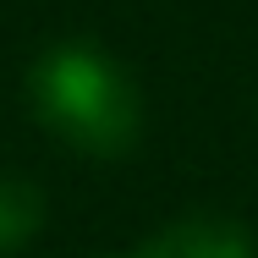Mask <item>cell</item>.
<instances>
[{"mask_svg":"<svg viewBox=\"0 0 258 258\" xmlns=\"http://www.w3.org/2000/svg\"><path fill=\"white\" fill-rule=\"evenodd\" d=\"M138 258H253V242H247V231L236 220L192 214V220L165 225Z\"/></svg>","mask_w":258,"mask_h":258,"instance_id":"cell-2","label":"cell"},{"mask_svg":"<svg viewBox=\"0 0 258 258\" xmlns=\"http://www.w3.org/2000/svg\"><path fill=\"white\" fill-rule=\"evenodd\" d=\"M28 99L33 115L77 154L115 159L138 143L143 104L121 60L99 44H55L28 66Z\"/></svg>","mask_w":258,"mask_h":258,"instance_id":"cell-1","label":"cell"},{"mask_svg":"<svg viewBox=\"0 0 258 258\" xmlns=\"http://www.w3.org/2000/svg\"><path fill=\"white\" fill-rule=\"evenodd\" d=\"M39 225H44V192L28 176H0V253L33 242Z\"/></svg>","mask_w":258,"mask_h":258,"instance_id":"cell-3","label":"cell"}]
</instances>
